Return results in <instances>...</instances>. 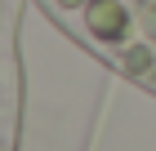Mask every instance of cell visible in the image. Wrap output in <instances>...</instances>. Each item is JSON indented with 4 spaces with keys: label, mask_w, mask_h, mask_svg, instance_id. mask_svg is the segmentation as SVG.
I'll return each instance as SVG.
<instances>
[{
    "label": "cell",
    "mask_w": 156,
    "mask_h": 151,
    "mask_svg": "<svg viewBox=\"0 0 156 151\" xmlns=\"http://www.w3.org/2000/svg\"><path fill=\"white\" fill-rule=\"evenodd\" d=\"M94 62L156 98V0H31Z\"/></svg>",
    "instance_id": "obj_1"
}]
</instances>
